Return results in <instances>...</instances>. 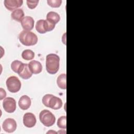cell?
<instances>
[{
	"instance_id": "cell-9",
	"label": "cell",
	"mask_w": 134,
	"mask_h": 134,
	"mask_svg": "<svg viewBox=\"0 0 134 134\" xmlns=\"http://www.w3.org/2000/svg\"><path fill=\"white\" fill-rule=\"evenodd\" d=\"M62 100L60 98L51 94V96L48 103V107H49L54 110H58L60 109L62 107Z\"/></svg>"
},
{
	"instance_id": "cell-14",
	"label": "cell",
	"mask_w": 134,
	"mask_h": 134,
	"mask_svg": "<svg viewBox=\"0 0 134 134\" xmlns=\"http://www.w3.org/2000/svg\"><path fill=\"white\" fill-rule=\"evenodd\" d=\"M18 105L22 110L28 109L31 105V99L27 95L22 96L18 101Z\"/></svg>"
},
{
	"instance_id": "cell-16",
	"label": "cell",
	"mask_w": 134,
	"mask_h": 134,
	"mask_svg": "<svg viewBox=\"0 0 134 134\" xmlns=\"http://www.w3.org/2000/svg\"><path fill=\"white\" fill-rule=\"evenodd\" d=\"M24 12L22 9L18 8L14 10L11 14L12 18L17 21H21L24 17Z\"/></svg>"
},
{
	"instance_id": "cell-20",
	"label": "cell",
	"mask_w": 134,
	"mask_h": 134,
	"mask_svg": "<svg viewBox=\"0 0 134 134\" xmlns=\"http://www.w3.org/2000/svg\"><path fill=\"white\" fill-rule=\"evenodd\" d=\"M58 127L61 129H66V117L65 116H61L57 121Z\"/></svg>"
},
{
	"instance_id": "cell-17",
	"label": "cell",
	"mask_w": 134,
	"mask_h": 134,
	"mask_svg": "<svg viewBox=\"0 0 134 134\" xmlns=\"http://www.w3.org/2000/svg\"><path fill=\"white\" fill-rule=\"evenodd\" d=\"M66 74H61L57 78V83L59 88L63 90H65L66 88Z\"/></svg>"
},
{
	"instance_id": "cell-19",
	"label": "cell",
	"mask_w": 134,
	"mask_h": 134,
	"mask_svg": "<svg viewBox=\"0 0 134 134\" xmlns=\"http://www.w3.org/2000/svg\"><path fill=\"white\" fill-rule=\"evenodd\" d=\"M23 63L18 60H15L11 63V69L15 73H18L19 70L21 69Z\"/></svg>"
},
{
	"instance_id": "cell-1",
	"label": "cell",
	"mask_w": 134,
	"mask_h": 134,
	"mask_svg": "<svg viewBox=\"0 0 134 134\" xmlns=\"http://www.w3.org/2000/svg\"><path fill=\"white\" fill-rule=\"evenodd\" d=\"M60 57L56 54L50 53L46 57V70L51 74L57 73L59 69Z\"/></svg>"
},
{
	"instance_id": "cell-24",
	"label": "cell",
	"mask_w": 134,
	"mask_h": 134,
	"mask_svg": "<svg viewBox=\"0 0 134 134\" xmlns=\"http://www.w3.org/2000/svg\"><path fill=\"white\" fill-rule=\"evenodd\" d=\"M0 96H1V98H0L1 100L3 99L6 96V91L4 90H3L2 88H0Z\"/></svg>"
},
{
	"instance_id": "cell-6",
	"label": "cell",
	"mask_w": 134,
	"mask_h": 134,
	"mask_svg": "<svg viewBox=\"0 0 134 134\" xmlns=\"http://www.w3.org/2000/svg\"><path fill=\"white\" fill-rule=\"evenodd\" d=\"M3 107L4 110L8 113H12L16 109V103L14 98L12 97H6L3 102Z\"/></svg>"
},
{
	"instance_id": "cell-11",
	"label": "cell",
	"mask_w": 134,
	"mask_h": 134,
	"mask_svg": "<svg viewBox=\"0 0 134 134\" xmlns=\"http://www.w3.org/2000/svg\"><path fill=\"white\" fill-rule=\"evenodd\" d=\"M21 26L25 30L30 31L32 30L34 26V20L30 16L24 17L20 21Z\"/></svg>"
},
{
	"instance_id": "cell-10",
	"label": "cell",
	"mask_w": 134,
	"mask_h": 134,
	"mask_svg": "<svg viewBox=\"0 0 134 134\" xmlns=\"http://www.w3.org/2000/svg\"><path fill=\"white\" fill-rule=\"evenodd\" d=\"M23 1L22 0H5L4 5L5 7L10 11L15 10L17 8L21 6Z\"/></svg>"
},
{
	"instance_id": "cell-4",
	"label": "cell",
	"mask_w": 134,
	"mask_h": 134,
	"mask_svg": "<svg viewBox=\"0 0 134 134\" xmlns=\"http://www.w3.org/2000/svg\"><path fill=\"white\" fill-rule=\"evenodd\" d=\"M54 28V24L44 19L38 20L36 25V29L40 34H44L47 31H52Z\"/></svg>"
},
{
	"instance_id": "cell-23",
	"label": "cell",
	"mask_w": 134,
	"mask_h": 134,
	"mask_svg": "<svg viewBox=\"0 0 134 134\" xmlns=\"http://www.w3.org/2000/svg\"><path fill=\"white\" fill-rule=\"evenodd\" d=\"M51 96V94H46L42 98V103L46 107H48V103Z\"/></svg>"
},
{
	"instance_id": "cell-8",
	"label": "cell",
	"mask_w": 134,
	"mask_h": 134,
	"mask_svg": "<svg viewBox=\"0 0 134 134\" xmlns=\"http://www.w3.org/2000/svg\"><path fill=\"white\" fill-rule=\"evenodd\" d=\"M23 123L28 128L34 127L36 124V116L34 114L31 113H25L23 117Z\"/></svg>"
},
{
	"instance_id": "cell-5",
	"label": "cell",
	"mask_w": 134,
	"mask_h": 134,
	"mask_svg": "<svg viewBox=\"0 0 134 134\" xmlns=\"http://www.w3.org/2000/svg\"><path fill=\"white\" fill-rule=\"evenodd\" d=\"M6 86L8 90L12 93L18 92L21 88V82L18 77L15 76L9 77L6 80Z\"/></svg>"
},
{
	"instance_id": "cell-22",
	"label": "cell",
	"mask_w": 134,
	"mask_h": 134,
	"mask_svg": "<svg viewBox=\"0 0 134 134\" xmlns=\"http://www.w3.org/2000/svg\"><path fill=\"white\" fill-rule=\"evenodd\" d=\"M27 5L30 9H34L38 5V3L39 2L38 0H35V1H27Z\"/></svg>"
},
{
	"instance_id": "cell-21",
	"label": "cell",
	"mask_w": 134,
	"mask_h": 134,
	"mask_svg": "<svg viewBox=\"0 0 134 134\" xmlns=\"http://www.w3.org/2000/svg\"><path fill=\"white\" fill-rule=\"evenodd\" d=\"M62 3L61 0H48V4L52 7H59Z\"/></svg>"
},
{
	"instance_id": "cell-2",
	"label": "cell",
	"mask_w": 134,
	"mask_h": 134,
	"mask_svg": "<svg viewBox=\"0 0 134 134\" xmlns=\"http://www.w3.org/2000/svg\"><path fill=\"white\" fill-rule=\"evenodd\" d=\"M19 39L20 42L26 46L35 45L38 42V37L35 34L25 30L20 33Z\"/></svg>"
},
{
	"instance_id": "cell-18",
	"label": "cell",
	"mask_w": 134,
	"mask_h": 134,
	"mask_svg": "<svg viewBox=\"0 0 134 134\" xmlns=\"http://www.w3.org/2000/svg\"><path fill=\"white\" fill-rule=\"evenodd\" d=\"M21 57L26 60H31L35 57V53L31 50L27 49L23 51Z\"/></svg>"
},
{
	"instance_id": "cell-13",
	"label": "cell",
	"mask_w": 134,
	"mask_h": 134,
	"mask_svg": "<svg viewBox=\"0 0 134 134\" xmlns=\"http://www.w3.org/2000/svg\"><path fill=\"white\" fill-rule=\"evenodd\" d=\"M18 74L20 77L25 80H27L30 78L32 75V73L29 69L28 64L26 63L23 64L21 69L19 70Z\"/></svg>"
},
{
	"instance_id": "cell-3",
	"label": "cell",
	"mask_w": 134,
	"mask_h": 134,
	"mask_svg": "<svg viewBox=\"0 0 134 134\" xmlns=\"http://www.w3.org/2000/svg\"><path fill=\"white\" fill-rule=\"evenodd\" d=\"M39 119L41 122L46 127L53 126L55 121L54 115L49 110L44 109L39 114Z\"/></svg>"
},
{
	"instance_id": "cell-15",
	"label": "cell",
	"mask_w": 134,
	"mask_h": 134,
	"mask_svg": "<svg viewBox=\"0 0 134 134\" xmlns=\"http://www.w3.org/2000/svg\"><path fill=\"white\" fill-rule=\"evenodd\" d=\"M47 20L50 23L55 25L60 21V17L57 13L50 12L47 15Z\"/></svg>"
},
{
	"instance_id": "cell-12",
	"label": "cell",
	"mask_w": 134,
	"mask_h": 134,
	"mask_svg": "<svg viewBox=\"0 0 134 134\" xmlns=\"http://www.w3.org/2000/svg\"><path fill=\"white\" fill-rule=\"evenodd\" d=\"M28 67L32 74H37L42 71V66L41 63L36 60H32L28 64Z\"/></svg>"
},
{
	"instance_id": "cell-7",
	"label": "cell",
	"mask_w": 134,
	"mask_h": 134,
	"mask_svg": "<svg viewBox=\"0 0 134 134\" xmlns=\"http://www.w3.org/2000/svg\"><path fill=\"white\" fill-rule=\"evenodd\" d=\"M2 127L5 131L8 133H12L15 131L16 129L17 123L13 118H7L4 121Z\"/></svg>"
}]
</instances>
